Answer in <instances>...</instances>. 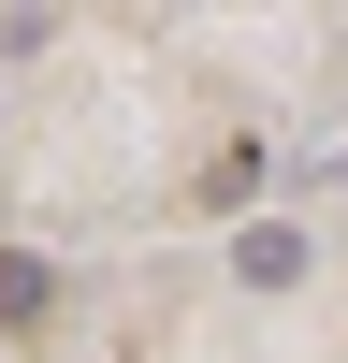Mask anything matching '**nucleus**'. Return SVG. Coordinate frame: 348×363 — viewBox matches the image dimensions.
Returning a JSON list of instances; mask_svg holds the SVG:
<instances>
[{
    "label": "nucleus",
    "mask_w": 348,
    "mask_h": 363,
    "mask_svg": "<svg viewBox=\"0 0 348 363\" xmlns=\"http://www.w3.org/2000/svg\"><path fill=\"white\" fill-rule=\"evenodd\" d=\"M232 277H247V291H290V277H305V233H290V218L232 233Z\"/></svg>",
    "instance_id": "f257e3e1"
}]
</instances>
